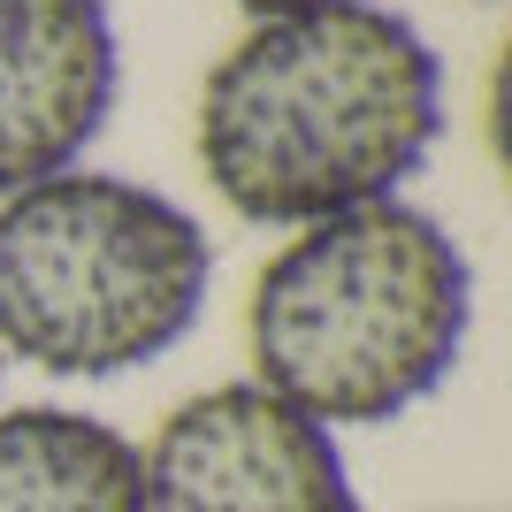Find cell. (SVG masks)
Instances as JSON below:
<instances>
[{
    "label": "cell",
    "instance_id": "obj_4",
    "mask_svg": "<svg viewBox=\"0 0 512 512\" xmlns=\"http://www.w3.org/2000/svg\"><path fill=\"white\" fill-rule=\"evenodd\" d=\"M146 512H360L337 428L268 383H214L138 451Z\"/></svg>",
    "mask_w": 512,
    "mask_h": 512
},
{
    "label": "cell",
    "instance_id": "obj_1",
    "mask_svg": "<svg viewBox=\"0 0 512 512\" xmlns=\"http://www.w3.org/2000/svg\"><path fill=\"white\" fill-rule=\"evenodd\" d=\"M444 130L436 46L398 8L337 0L268 16L199 85V169L222 207L268 230L398 199Z\"/></svg>",
    "mask_w": 512,
    "mask_h": 512
},
{
    "label": "cell",
    "instance_id": "obj_5",
    "mask_svg": "<svg viewBox=\"0 0 512 512\" xmlns=\"http://www.w3.org/2000/svg\"><path fill=\"white\" fill-rule=\"evenodd\" d=\"M115 107L107 0H0V199L85 161Z\"/></svg>",
    "mask_w": 512,
    "mask_h": 512
},
{
    "label": "cell",
    "instance_id": "obj_7",
    "mask_svg": "<svg viewBox=\"0 0 512 512\" xmlns=\"http://www.w3.org/2000/svg\"><path fill=\"white\" fill-rule=\"evenodd\" d=\"M253 23H268V16H306V8H337V0H237Z\"/></svg>",
    "mask_w": 512,
    "mask_h": 512
},
{
    "label": "cell",
    "instance_id": "obj_6",
    "mask_svg": "<svg viewBox=\"0 0 512 512\" xmlns=\"http://www.w3.org/2000/svg\"><path fill=\"white\" fill-rule=\"evenodd\" d=\"M0 512H146L138 444L77 406H8L0 413Z\"/></svg>",
    "mask_w": 512,
    "mask_h": 512
},
{
    "label": "cell",
    "instance_id": "obj_2",
    "mask_svg": "<svg viewBox=\"0 0 512 512\" xmlns=\"http://www.w3.org/2000/svg\"><path fill=\"white\" fill-rule=\"evenodd\" d=\"M474 268L428 207H375L306 222L253 283L245 337L253 383L321 428H375L421 406L459 367Z\"/></svg>",
    "mask_w": 512,
    "mask_h": 512
},
{
    "label": "cell",
    "instance_id": "obj_3",
    "mask_svg": "<svg viewBox=\"0 0 512 512\" xmlns=\"http://www.w3.org/2000/svg\"><path fill=\"white\" fill-rule=\"evenodd\" d=\"M214 245L169 192L62 169L0 199V352L46 375H130L192 337Z\"/></svg>",
    "mask_w": 512,
    "mask_h": 512
}]
</instances>
